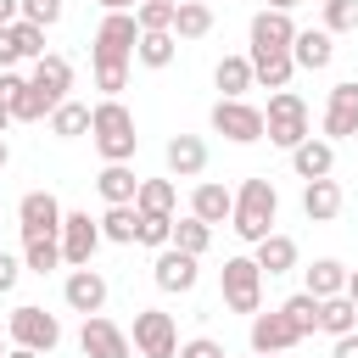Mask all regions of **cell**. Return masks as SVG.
I'll list each match as a JSON object with an SVG mask.
<instances>
[{"label":"cell","mask_w":358,"mask_h":358,"mask_svg":"<svg viewBox=\"0 0 358 358\" xmlns=\"http://www.w3.org/2000/svg\"><path fill=\"white\" fill-rule=\"evenodd\" d=\"M90 140H95L101 162H134V145H140V134H134V112H129L117 95L95 101V106H90Z\"/></svg>","instance_id":"cell-1"},{"label":"cell","mask_w":358,"mask_h":358,"mask_svg":"<svg viewBox=\"0 0 358 358\" xmlns=\"http://www.w3.org/2000/svg\"><path fill=\"white\" fill-rule=\"evenodd\" d=\"M274 213H280V190H274L263 173H252V179L235 190V207H229V229H235L246 246H257V241L274 229Z\"/></svg>","instance_id":"cell-2"},{"label":"cell","mask_w":358,"mask_h":358,"mask_svg":"<svg viewBox=\"0 0 358 358\" xmlns=\"http://www.w3.org/2000/svg\"><path fill=\"white\" fill-rule=\"evenodd\" d=\"M263 140H274L280 151L302 145L308 140V101L296 90H268V106H263Z\"/></svg>","instance_id":"cell-3"},{"label":"cell","mask_w":358,"mask_h":358,"mask_svg":"<svg viewBox=\"0 0 358 358\" xmlns=\"http://www.w3.org/2000/svg\"><path fill=\"white\" fill-rule=\"evenodd\" d=\"M218 291H224V308L229 313H257L263 308V268L252 263V257H224V268H218Z\"/></svg>","instance_id":"cell-4"},{"label":"cell","mask_w":358,"mask_h":358,"mask_svg":"<svg viewBox=\"0 0 358 358\" xmlns=\"http://www.w3.org/2000/svg\"><path fill=\"white\" fill-rule=\"evenodd\" d=\"M134 45H140V22L134 11H106L101 28H95V45H90V67L95 62H134Z\"/></svg>","instance_id":"cell-5"},{"label":"cell","mask_w":358,"mask_h":358,"mask_svg":"<svg viewBox=\"0 0 358 358\" xmlns=\"http://www.w3.org/2000/svg\"><path fill=\"white\" fill-rule=\"evenodd\" d=\"M129 347L140 358H179V324H173V313L140 308L134 313V330H129Z\"/></svg>","instance_id":"cell-6"},{"label":"cell","mask_w":358,"mask_h":358,"mask_svg":"<svg viewBox=\"0 0 358 358\" xmlns=\"http://www.w3.org/2000/svg\"><path fill=\"white\" fill-rule=\"evenodd\" d=\"M6 336H11V347L56 352V341H62V319H56V313H45V308H34V302H22V308H11Z\"/></svg>","instance_id":"cell-7"},{"label":"cell","mask_w":358,"mask_h":358,"mask_svg":"<svg viewBox=\"0 0 358 358\" xmlns=\"http://www.w3.org/2000/svg\"><path fill=\"white\" fill-rule=\"evenodd\" d=\"M213 134H224V140H235V145L263 140V106H252L246 95H241V101L218 95V106H213Z\"/></svg>","instance_id":"cell-8"},{"label":"cell","mask_w":358,"mask_h":358,"mask_svg":"<svg viewBox=\"0 0 358 358\" xmlns=\"http://www.w3.org/2000/svg\"><path fill=\"white\" fill-rule=\"evenodd\" d=\"M151 280H157V291H168V296H185V291H196V280H201V257H190V252H179L173 241L151 257Z\"/></svg>","instance_id":"cell-9"},{"label":"cell","mask_w":358,"mask_h":358,"mask_svg":"<svg viewBox=\"0 0 358 358\" xmlns=\"http://www.w3.org/2000/svg\"><path fill=\"white\" fill-rule=\"evenodd\" d=\"M106 296H112V285H106V274L95 268V263H84V268H73L67 280H62V302L73 308V313H101L106 308Z\"/></svg>","instance_id":"cell-10"},{"label":"cell","mask_w":358,"mask_h":358,"mask_svg":"<svg viewBox=\"0 0 358 358\" xmlns=\"http://www.w3.org/2000/svg\"><path fill=\"white\" fill-rule=\"evenodd\" d=\"M62 263L67 268H84L90 257H95V246H101V224L90 218V213H62Z\"/></svg>","instance_id":"cell-11"},{"label":"cell","mask_w":358,"mask_h":358,"mask_svg":"<svg viewBox=\"0 0 358 358\" xmlns=\"http://www.w3.org/2000/svg\"><path fill=\"white\" fill-rule=\"evenodd\" d=\"M78 352L84 358H129L134 347H129V330L123 324H112L106 313H90L84 330H78Z\"/></svg>","instance_id":"cell-12"},{"label":"cell","mask_w":358,"mask_h":358,"mask_svg":"<svg viewBox=\"0 0 358 358\" xmlns=\"http://www.w3.org/2000/svg\"><path fill=\"white\" fill-rule=\"evenodd\" d=\"M246 341H252V352H291V347L302 341V330H296V324H291L280 308H268V313L257 308V313H252V330H246Z\"/></svg>","instance_id":"cell-13"},{"label":"cell","mask_w":358,"mask_h":358,"mask_svg":"<svg viewBox=\"0 0 358 358\" xmlns=\"http://www.w3.org/2000/svg\"><path fill=\"white\" fill-rule=\"evenodd\" d=\"M62 201L50 196V190H28L22 201H17V229L22 235H62Z\"/></svg>","instance_id":"cell-14"},{"label":"cell","mask_w":358,"mask_h":358,"mask_svg":"<svg viewBox=\"0 0 358 358\" xmlns=\"http://www.w3.org/2000/svg\"><path fill=\"white\" fill-rule=\"evenodd\" d=\"M352 134H358V78L330 84L324 101V140H352Z\"/></svg>","instance_id":"cell-15"},{"label":"cell","mask_w":358,"mask_h":358,"mask_svg":"<svg viewBox=\"0 0 358 358\" xmlns=\"http://www.w3.org/2000/svg\"><path fill=\"white\" fill-rule=\"evenodd\" d=\"M28 84H34L50 106H62V101H67V90H73V62H67V56H56V50H45V56H34Z\"/></svg>","instance_id":"cell-16"},{"label":"cell","mask_w":358,"mask_h":358,"mask_svg":"<svg viewBox=\"0 0 358 358\" xmlns=\"http://www.w3.org/2000/svg\"><path fill=\"white\" fill-rule=\"evenodd\" d=\"M291 62H296L302 73H324V67L336 62V34H330V28H296Z\"/></svg>","instance_id":"cell-17"},{"label":"cell","mask_w":358,"mask_h":358,"mask_svg":"<svg viewBox=\"0 0 358 358\" xmlns=\"http://www.w3.org/2000/svg\"><path fill=\"white\" fill-rule=\"evenodd\" d=\"M162 162H168L173 179H196V173H207V140L201 134H173L162 145Z\"/></svg>","instance_id":"cell-18"},{"label":"cell","mask_w":358,"mask_h":358,"mask_svg":"<svg viewBox=\"0 0 358 358\" xmlns=\"http://www.w3.org/2000/svg\"><path fill=\"white\" fill-rule=\"evenodd\" d=\"M341 207H347V196H341V185L330 173L324 179H302V213H308V224H330Z\"/></svg>","instance_id":"cell-19"},{"label":"cell","mask_w":358,"mask_h":358,"mask_svg":"<svg viewBox=\"0 0 358 358\" xmlns=\"http://www.w3.org/2000/svg\"><path fill=\"white\" fill-rule=\"evenodd\" d=\"M291 39H296V22H291V11H257L252 17V50H291Z\"/></svg>","instance_id":"cell-20"},{"label":"cell","mask_w":358,"mask_h":358,"mask_svg":"<svg viewBox=\"0 0 358 358\" xmlns=\"http://www.w3.org/2000/svg\"><path fill=\"white\" fill-rule=\"evenodd\" d=\"M291 168H296V179H324V173H336V140H302V145H291Z\"/></svg>","instance_id":"cell-21"},{"label":"cell","mask_w":358,"mask_h":358,"mask_svg":"<svg viewBox=\"0 0 358 358\" xmlns=\"http://www.w3.org/2000/svg\"><path fill=\"white\" fill-rule=\"evenodd\" d=\"M229 207H235V190H229V185H218V179H201V185L190 190V213H196L201 224H213V229L229 218Z\"/></svg>","instance_id":"cell-22"},{"label":"cell","mask_w":358,"mask_h":358,"mask_svg":"<svg viewBox=\"0 0 358 358\" xmlns=\"http://www.w3.org/2000/svg\"><path fill=\"white\" fill-rule=\"evenodd\" d=\"M252 263L263 268V280H268V274H291V268H296V241L280 235V229H268V235L252 246Z\"/></svg>","instance_id":"cell-23"},{"label":"cell","mask_w":358,"mask_h":358,"mask_svg":"<svg viewBox=\"0 0 358 358\" xmlns=\"http://www.w3.org/2000/svg\"><path fill=\"white\" fill-rule=\"evenodd\" d=\"M246 62H252V78L263 90H291V73H296L291 50H246Z\"/></svg>","instance_id":"cell-24"},{"label":"cell","mask_w":358,"mask_h":358,"mask_svg":"<svg viewBox=\"0 0 358 358\" xmlns=\"http://www.w3.org/2000/svg\"><path fill=\"white\" fill-rule=\"evenodd\" d=\"M173 56H179V39H173V28H140V45H134V62H140V67L162 73Z\"/></svg>","instance_id":"cell-25"},{"label":"cell","mask_w":358,"mask_h":358,"mask_svg":"<svg viewBox=\"0 0 358 358\" xmlns=\"http://www.w3.org/2000/svg\"><path fill=\"white\" fill-rule=\"evenodd\" d=\"M95 224H101V241H112V246H134V235H140V207H134V201H112Z\"/></svg>","instance_id":"cell-26"},{"label":"cell","mask_w":358,"mask_h":358,"mask_svg":"<svg viewBox=\"0 0 358 358\" xmlns=\"http://www.w3.org/2000/svg\"><path fill=\"white\" fill-rule=\"evenodd\" d=\"M302 274H308V285H302V291H308V296H319V302L347 291V263H341V257H313Z\"/></svg>","instance_id":"cell-27"},{"label":"cell","mask_w":358,"mask_h":358,"mask_svg":"<svg viewBox=\"0 0 358 358\" xmlns=\"http://www.w3.org/2000/svg\"><path fill=\"white\" fill-rule=\"evenodd\" d=\"M213 34V6L207 0H179L173 6V39H207Z\"/></svg>","instance_id":"cell-28"},{"label":"cell","mask_w":358,"mask_h":358,"mask_svg":"<svg viewBox=\"0 0 358 358\" xmlns=\"http://www.w3.org/2000/svg\"><path fill=\"white\" fill-rule=\"evenodd\" d=\"M95 190H101V201L112 207V201H134L140 179H134V168H129V162H106V168L95 173Z\"/></svg>","instance_id":"cell-29"},{"label":"cell","mask_w":358,"mask_h":358,"mask_svg":"<svg viewBox=\"0 0 358 358\" xmlns=\"http://www.w3.org/2000/svg\"><path fill=\"white\" fill-rule=\"evenodd\" d=\"M45 123H50V134H56V140H78V134H90V106L67 95L62 106H50V117H45Z\"/></svg>","instance_id":"cell-30"},{"label":"cell","mask_w":358,"mask_h":358,"mask_svg":"<svg viewBox=\"0 0 358 358\" xmlns=\"http://www.w3.org/2000/svg\"><path fill=\"white\" fill-rule=\"evenodd\" d=\"M22 268H28V274L62 268V241H56V235H22Z\"/></svg>","instance_id":"cell-31"},{"label":"cell","mask_w":358,"mask_h":358,"mask_svg":"<svg viewBox=\"0 0 358 358\" xmlns=\"http://www.w3.org/2000/svg\"><path fill=\"white\" fill-rule=\"evenodd\" d=\"M213 84H218L229 101H241V95H246L257 78H252V62H246V56H224V62L213 67Z\"/></svg>","instance_id":"cell-32"},{"label":"cell","mask_w":358,"mask_h":358,"mask_svg":"<svg viewBox=\"0 0 358 358\" xmlns=\"http://www.w3.org/2000/svg\"><path fill=\"white\" fill-rule=\"evenodd\" d=\"M134 207H140V213H168V218H173V207H179V185H173V179H140Z\"/></svg>","instance_id":"cell-33"},{"label":"cell","mask_w":358,"mask_h":358,"mask_svg":"<svg viewBox=\"0 0 358 358\" xmlns=\"http://www.w3.org/2000/svg\"><path fill=\"white\" fill-rule=\"evenodd\" d=\"M319 330H324V336H347V330H358V308L347 302V291L319 302Z\"/></svg>","instance_id":"cell-34"},{"label":"cell","mask_w":358,"mask_h":358,"mask_svg":"<svg viewBox=\"0 0 358 358\" xmlns=\"http://www.w3.org/2000/svg\"><path fill=\"white\" fill-rule=\"evenodd\" d=\"M173 246H179V252H190V257H201V252L213 246V224H201L196 213L173 218Z\"/></svg>","instance_id":"cell-35"},{"label":"cell","mask_w":358,"mask_h":358,"mask_svg":"<svg viewBox=\"0 0 358 358\" xmlns=\"http://www.w3.org/2000/svg\"><path fill=\"white\" fill-rule=\"evenodd\" d=\"M6 112H11V123H45V117H50V101H45L34 84H22V90L11 95V106H6Z\"/></svg>","instance_id":"cell-36"},{"label":"cell","mask_w":358,"mask_h":358,"mask_svg":"<svg viewBox=\"0 0 358 358\" xmlns=\"http://www.w3.org/2000/svg\"><path fill=\"white\" fill-rule=\"evenodd\" d=\"M280 313H285V319H291V324L302 330V341H308V336L319 330V296H308V291L285 296V302H280Z\"/></svg>","instance_id":"cell-37"},{"label":"cell","mask_w":358,"mask_h":358,"mask_svg":"<svg viewBox=\"0 0 358 358\" xmlns=\"http://www.w3.org/2000/svg\"><path fill=\"white\" fill-rule=\"evenodd\" d=\"M11 28V45H17V56L22 62H34V56H45V28L39 22H28V17H17V22H6Z\"/></svg>","instance_id":"cell-38"},{"label":"cell","mask_w":358,"mask_h":358,"mask_svg":"<svg viewBox=\"0 0 358 358\" xmlns=\"http://www.w3.org/2000/svg\"><path fill=\"white\" fill-rule=\"evenodd\" d=\"M140 246H151V252H162L168 241H173V218L168 213H140V235H134Z\"/></svg>","instance_id":"cell-39"},{"label":"cell","mask_w":358,"mask_h":358,"mask_svg":"<svg viewBox=\"0 0 358 358\" xmlns=\"http://www.w3.org/2000/svg\"><path fill=\"white\" fill-rule=\"evenodd\" d=\"M173 6L179 0H140L134 6V22L140 28H173Z\"/></svg>","instance_id":"cell-40"},{"label":"cell","mask_w":358,"mask_h":358,"mask_svg":"<svg viewBox=\"0 0 358 358\" xmlns=\"http://www.w3.org/2000/svg\"><path fill=\"white\" fill-rule=\"evenodd\" d=\"M324 28L330 34H352L358 28V0H324Z\"/></svg>","instance_id":"cell-41"},{"label":"cell","mask_w":358,"mask_h":358,"mask_svg":"<svg viewBox=\"0 0 358 358\" xmlns=\"http://www.w3.org/2000/svg\"><path fill=\"white\" fill-rule=\"evenodd\" d=\"M95 90L101 95H123L129 90V67L123 62H95Z\"/></svg>","instance_id":"cell-42"},{"label":"cell","mask_w":358,"mask_h":358,"mask_svg":"<svg viewBox=\"0 0 358 358\" xmlns=\"http://www.w3.org/2000/svg\"><path fill=\"white\" fill-rule=\"evenodd\" d=\"M22 17L39 22V28H56L62 22V0H22Z\"/></svg>","instance_id":"cell-43"},{"label":"cell","mask_w":358,"mask_h":358,"mask_svg":"<svg viewBox=\"0 0 358 358\" xmlns=\"http://www.w3.org/2000/svg\"><path fill=\"white\" fill-rule=\"evenodd\" d=\"M179 358H224V341H213V336H190V341H179Z\"/></svg>","instance_id":"cell-44"},{"label":"cell","mask_w":358,"mask_h":358,"mask_svg":"<svg viewBox=\"0 0 358 358\" xmlns=\"http://www.w3.org/2000/svg\"><path fill=\"white\" fill-rule=\"evenodd\" d=\"M22 84H28V78H22L17 67H0V106H11V95H17Z\"/></svg>","instance_id":"cell-45"},{"label":"cell","mask_w":358,"mask_h":358,"mask_svg":"<svg viewBox=\"0 0 358 358\" xmlns=\"http://www.w3.org/2000/svg\"><path fill=\"white\" fill-rule=\"evenodd\" d=\"M17 274H22V257H11V252H0V296L17 285Z\"/></svg>","instance_id":"cell-46"},{"label":"cell","mask_w":358,"mask_h":358,"mask_svg":"<svg viewBox=\"0 0 358 358\" xmlns=\"http://www.w3.org/2000/svg\"><path fill=\"white\" fill-rule=\"evenodd\" d=\"M330 358H358V330H347V336H336V347H330Z\"/></svg>","instance_id":"cell-47"},{"label":"cell","mask_w":358,"mask_h":358,"mask_svg":"<svg viewBox=\"0 0 358 358\" xmlns=\"http://www.w3.org/2000/svg\"><path fill=\"white\" fill-rule=\"evenodd\" d=\"M22 56H17V45H11V28H0V67H17Z\"/></svg>","instance_id":"cell-48"},{"label":"cell","mask_w":358,"mask_h":358,"mask_svg":"<svg viewBox=\"0 0 358 358\" xmlns=\"http://www.w3.org/2000/svg\"><path fill=\"white\" fill-rule=\"evenodd\" d=\"M17 17H22V0H0V28L17 22Z\"/></svg>","instance_id":"cell-49"},{"label":"cell","mask_w":358,"mask_h":358,"mask_svg":"<svg viewBox=\"0 0 358 358\" xmlns=\"http://www.w3.org/2000/svg\"><path fill=\"white\" fill-rule=\"evenodd\" d=\"M101 11H134V0H95Z\"/></svg>","instance_id":"cell-50"},{"label":"cell","mask_w":358,"mask_h":358,"mask_svg":"<svg viewBox=\"0 0 358 358\" xmlns=\"http://www.w3.org/2000/svg\"><path fill=\"white\" fill-rule=\"evenodd\" d=\"M347 302L358 308V268H347Z\"/></svg>","instance_id":"cell-51"},{"label":"cell","mask_w":358,"mask_h":358,"mask_svg":"<svg viewBox=\"0 0 358 358\" xmlns=\"http://www.w3.org/2000/svg\"><path fill=\"white\" fill-rule=\"evenodd\" d=\"M6 358H45V352H34V347H6Z\"/></svg>","instance_id":"cell-52"},{"label":"cell","mask_w":358,"mask_h":358,"mask_svg":"<svg viewBox=\"0 0 358 358\" xmlns=\"http://www.w3.org/2000/svg\"><path fill=\"white\" fill-rule=\"evenodd\" d=\"M302 0H268V11H296Z\"/></svg>","instance_id":"cell-53"},{"label":"cell","mask_w":358,"mask_h":358,"mask_svg":"<svg viewBox=\"0 0 358 358\" xmlns=\"http://www.w3.org/2000/svg\"><path fill=\"white\" fill-rule=\"evenodd\" d=\"M6 162H11V145H6V134H0V173H6Z\"/></svg>","instance_id":"cell-54"},{"label":"cell","mask_w":358,"mask_h":358,"mask_svg":"<svg viewBox=\"0 0 358 358\" xmlns=\"http://www.w3.org/2000/svg\"><path fill=\"white\" fill-rule=\"evenodd\" d=\"M6 123H11V112H6V106H0V134H6Z\"/></svg>","instance_id":"cell-55"},{"label":"cell","mask_w":358,"mask_h":358,"mask_svg":"<svg viewBox=\"0 0 358 358\" xmlns=\"http://www.w3.org/2000/svg\"><path fill=\"white\" fill-rule=\"evenodd\" d=\"M257 358H285V352H257Z\"/></svg>","instance_id":"cell-56"},{"label":"cell","mask_w":358,"mask_h":358,"mask_svg":"<svg viewBox=\"0 0 358 358\" xmlns=\"http://www.w3.org/2000/svg\"><path fill=\"white\" fill-rule=\"evenodd\" d=\"M0 358H6V341H0Z\"/></svg>","instance_id":"cell-57"},{"label":"cell","mask_w":358,"mask_h":358,"mask_svg":"<svg viewBox=\"0 0 358 358\" xmlns=\"http://www.w3.org/2000/svg\"><path fill=\"white\" fill-rule=\"evenodd\" d=\"M134 6H140V0H134Z\"/></svg>","instance_id":"cell-58"}]
</instances>
